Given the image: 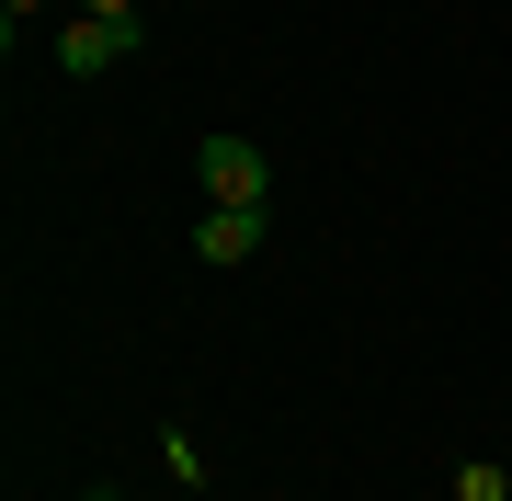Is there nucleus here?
Listing matches in <instances>:
<instances>
[{
  "instance_id": "nucleus-1",
  "label": "nucleus",
  "mask_w": 512,
  "mask_h": 501,
  "mask_svg": "<svg viewBox=\"0 0 512 501\" xmlns=\"http://www.w3.org/2000/svg\"><path fill=\"white\" fill-rule=\"evenodd\" d=\"M194 183H205V205H274V160H262L251 149V137H205V149H194Z\"/></svg>"
},
{
  "instance_id": "nucleus-2",
  "label": "nucleus",
  "mask_w": 512,
  "mask_h": 501,
  "mask_svg": "<svg viewBox=\"0 0 512 501\" xmlns=\"http://www.w3.org/2000/svg\"><path fill=\"white\" fill-rule=\"evenodd\" d=\"M114 57H137V23H103V12H69V23H57V69H69V80H103Z\"/></svg>"
},
{
  "instance_id": "nucleus-3",
  "label": "nucleus",
  "mask_w": 512,
  "mask_h": 501,
  "mask_svg": "<svg viewBox=\"0 0 512 501\" xmlns=\"http://www.w3.org/2000/svg\"><path fill=\"white\" fill-rule=\"evenodd\" d=\"M194 251L217 262V274L251 262V251H262V205H205V217H194Z\"/></svg>"
},
{
  "instance_id": "nucleus-4",
  "label": "nucleus",
  "mask_w": 512,
  "mask_h": 501,
  "mask_svg": "<svg viewBox=\"0 0 512 501\" xmlns=\"http://www.w3.org/2000/svg\"><path fill=\"white\" fill-rule=\"evenodd\" d=\"M160 467H171V490H183V501L205 490V445H194V433H183V422H171V433H160Z\"/></svg>"
},
{
  "instance_id": "nucleus-5",
  "label": "nucleus",
  "mask_w": 512,
  "mask_h": 501,
  "mask_svg": "<svg viewBox=\"0 0 512 501\" xmlns=\"http://www.w3.org/2000/svg\"><path fill=\"white\" fill-rule=\"evenodd\" d=\"M456 501H512V456H467L456 467Z\"/></svg>"
},
{
  "instance_id": "nucleus-6",
  "label": "nucleus",
  "mask_w": 512,
  "mask_h": 501,
  "mask_svg": "<svg viewBox=\"0 0 512 501\" xmlns=\"http://www.w3.org/2000/svg\"><path fill=\"white\" fill-rule=\"evenodd\" d=\"M35 12H57V0H0V35L23 46V23H35Z\"/></svg>"
},
{
  "instance_id": "nucleus-7",
  "label": "nucleus",
  "mask_w": 512,
  "mask_h": 501,
  "mask_svg": "<svg viewBox=\"0 0 512 501\" xmlns=\"http://www.w3.org/2000/svg\"><path fill=\"white\" fill-rule=\"evenodd\" d=\"M69 12H103V23H137V0H69Z\"/></svg>"
},
{
  "instance_id": "nucleus-8",
  "label": "nucleus",
  "mask_w": 512,
  "mask_h": 501,
  "mask_svg": "<svg viewBox=\"0 0 512 501\" xmlns=\"http://www.w3.org/2000/svg\"><path fill=\"white\" fill-rule=\"evenodd\" d=\"M114 501H160V490H114Z\"/></svg>"
},
{
  "instance_id": "nucleus-9",
  "label": "nucleus",
  "mask_w": 512,
  "mask_h": 501,
  "mask_svg": "<svg viewBox=\"0 0 512 501\" xmlns=\"http://www.w3.org/2000/svg\"><path fill=\"white\" fill-rule=\"evenodd\" d=\"M194 501H217V490H194Z\"/></svg>"
},
{
  "instance_id": "nucleus-10",
  "label": "nucleus",
  "mask_w": 512,
  "mask_h": 501,
  "mask_svg": "<svg viewBox=\"0 0 512 501\" xmlns=\"http://www.w3.org/2000/svg\"><path fill=\"white\" fill-rule=\"evenodd\" d=\"M501 456H512V445H501Z\"/></svg>"
}]
</instances>
